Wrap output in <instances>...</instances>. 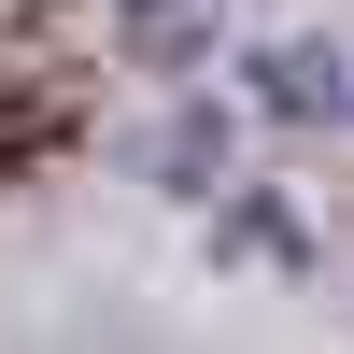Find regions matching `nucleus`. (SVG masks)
I'll return each mask as SVG.
<instances>
[{"mask_svg": "<svg viewBox=\"0 0 354 354\" xmlns=\"http://www.w3.org/2000/svg\"><path fill=\"white\" fill-rule=\"evenodd\" d=\"M255 85H270V113H340V57H255Z\"/></svg>", "mask_w": 354, "mask_h": 354, "instance_id": "f257e3e1", "label": "nucleus"}, {"mask_svg": "<svg viewBox=\"0 0 354 354\" xmlns=\"http://www.w3.org/2000/svg\"><path fill=\"white\" fill-rule=\"evenodd\" d=\"M213 170H227V113H185L156 142V185H213Z\"/></svg>", "mask_w": 354, "mask_h": 354, "instance_id": "f03ea898", "label": "nucleus"}, {"mask_svg": "<svg viewBox=\"0 0 354 354\" xmlns=\"http://www.w3.org/2000/svg\"><path fill=\"white\" fill-rule=\"evenodd\" d=\"M227 255H298V227H283L270 198H241V213H227Z\"/></svg>", "mask_w": 354, "mask_h": 354, "instance_id": "7ed1b4c3", "label": "nucleus"}]
</instances>
